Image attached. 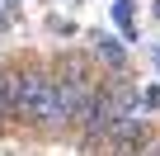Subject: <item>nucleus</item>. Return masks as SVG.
Returning <instances> with one entry per match:
<instances>
[{
    "instance_id": "obj_6",
    "label": "nucleus",
    "mask_w": 160,
    "mask_h": 156,
    "mask_svg": "<svg viewBox=\"0 0 160 156\" xmlns=\"http://www.w3.org/2000/svg\"><path fill=\"white\" fill-rule=\"evenodd\" d=\"M14 71L10 62H0V123H10V104H14Z\"/></svg>"
},
{
    "instance_id": "obj_7",
    "label": "nucleus",
    "mask_w": 160,
    "mask_h": 156,
    "mask_svg": "<svg viewBox=\"0 0 160 156\" xmlns=\"http://www.w3.org/2000/svg\"><path fill=\"white\" fill-rule=\"evenodd\" d=\"M94 43H99V52H104V57H108V62H118V66H122V62H127V47H122V43H118V38H113V33H99V38H94Z\"/></svg>"
},
{
    "instance_id": "obj_2",
    "label": "nucleus",
    "mask_w": 160,
    "mask_h": 156,
    "mask_svg": "<svg viewBox=\"0 0 160 156\" xmlns=\"http://www.w3.org/2000/svg\"><path fill=\"white\" fill-rule=\"evenodd\" d=\"M137 100H141V95H137L132 81H99V85H94V104H90L85 123H80V151L94 156L99 142L108 137V128H113L118 118L137 114Z\"/></svg>"
},
{
    "instance_id": "obj_9",
    "label": "nucleus",
    "mask_w": 160,
    "mask_h": 156,
    "mask_svg": "<svg viewBox=\"0 0 160 156\" xmlns=\"http://www.w3.org/2000/svg\"><path fill=\"white\" fill-rule=\"evenodd\" d=\"M137 156H160V137H151V142H146V147H141Z\"/></svg>"
},
{
    "instance_id": "obj_12",
    "label": "nucleus",
    "mask_w": 160,
    "mask_h": 156,
    "mask_svg": "<svg viewBox=\"0 0 160 156\" xmlns=\"http://www.w3.org/2000/svg\"><path fill=\"white\" fill-rule=\"evenodd\" d=\"M0 5H5V10H10V5H19V0H0Z\"/></svg>"
},
{
    "instance_id": "obj_1",
    "label": "nucleus",
    "mask_w": 160,
    "mask_h": 156,
    "mask_svg": "<svg viewBox=\"0 0 160 156\" xmlns=\"http://www.w3.org/2000/svg\"><path fill=\"white\" fill-rule=\"evenodd\" d=\"M10 118L24 123V128H61L52 66H42V62H24V66L14 71V104H10Z\"/></svg>"
},
{
    "instance_id": "obj_4",
    "label": "nucleus",
    "mask_w": 160,
    "mask_h": 156,
    "mask_svg": "<svg viewBox=\"0 0 160 156\" xmlns=\"http://www.w3.org/2000/svg\"><path fill=\"white\" fill-rule=\"evenodd\" d=\"M151 137H155V132H151V118L137 109V114H127V118H118V123L108 128V137L99 142L94 156H137Z\"/></svg>"
},
{
    "instance_id": "obj_3",
    "label": "nucleus",
    "mask_w": 160,
    "mask_h": 156,
    "mask_svg": "<svg viewBox=\"0 0 160 156\" xmlns=\"http://www.w3.org/2000/svg\"><path fill=\"white\" fill-rule=\"evenodd\" d=\"M52 81H57V114H61V128H80L85 114H90V104H94V85H99V81L90 76V66H80L75 52H66V57L52 62Z\"/></svg>"
},
{
    "instance_id": "obj_5",
    "label": "nucleus",
    "mask_w": 160,
    "mask_h": 156,
    "mask_svg": "<svg viewBox=\"0 0 160 156\" xmlns=\"http://www.w3.org/2000/svg\"><path fill=\"white\" fill-rule=\"evenodd\" d=\"M113 24H118V33H122V43H137V19H132V0H113Z\"/></svg>"
},
{
    "instance_id": "obj_8",
    "label": "nucleus",
    "mask_w": 160,
    "mask_h": 156,
    "mask_svg": "<svg viewBox=\"0 0 160 156\" xmlns=\"http://www.w3.org/2000/svg\"><path fill=\"white\" fill-rule=\"evenodd\" d=\"M141 104H146V109H160V85H146V90H141Z\"/></svg>"
},
{
    "instance_id": "obj_11",
    "label": "nucleus",
    "mask_w": 160,
    "mask_h": 156,
    "mask_svg": "<svg viewBox=\"0 0 160 156\" xmlns=\"http://www.w3.org/2000/svg\"><path fill=\"white\" fill-rule=\"evenodd\" d=\"M151 52H155V66H160V43H155V47H151Z\"/></svg>"
},
{
    "instance_id": "obj_10",
    "label": "nucleus",
    "mask_w": 160,
    "mask_h": 156,
    "mask_svg": "<svg viewBox=\"0 0 160 156\" xmlns=\"http://www.w3.org/2000/svg\"><path fill=\"white\" fill-rule=\"evenodd\" d=\"M151 14H155V19H160V0H155V5H151Z\"/></svg>"
}]
</instances>
